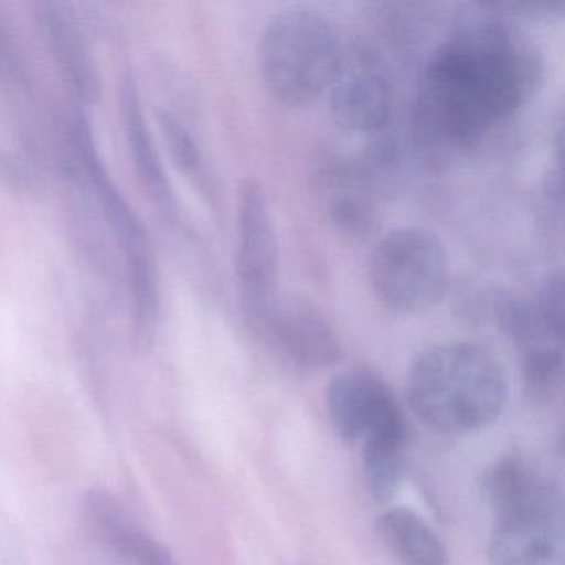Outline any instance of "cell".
Returning a JSON list of instances; mask_svg holds the SVG:
<instances>
[{"label": "cell", "instance_id": "obj_8", "mask_svg": "<svg viewBox=\"0 0 565 565\" xmlns=\"http://www.w3.org/2000/svg\"><path fill=\"white\" fill-rule=\"evenodd\" d=\"M254 332L300 370H326L342 360L339 333L319 309L302 300L280 297Z\"/></svg>", "mask_w": 565, "mask_h": 565}, {"label": "cell", "instance_id": "obj_15", "mask_svg": "<svg viewBox=\"0 0 565 565\" xmlns=\"http://www.w3.org/2000/svg\"><path fill=\"white\" fill-rule=\"evenodd\" d=\"M349 178L337 174L333 191L329 200V213L333 224L343 233L353 237H362L373 230L375 211L369 198L352 184Z\"/></svg>", "mask_w": 565, "mask_h": 565}, {"label": "cell", "instance_id": "obj_3", "mask_svg": "<svg viewBox=\"0 0 565 565\" xmlns=\"http://www.w3.org/2000/svg\"><path fill=\"white\" fill-rule=\"evenodd\" d=\"M343 54L339 32L329 19L310 9H289L264 31L260 75L267 92L284 107H309L329 92Z\"/></svg>", "mask_w": 565, "mask_h": 565}, {"label": "cell", "instance_id": "obj_17", "mask_svg": "<svg viewBox=\"0 0 565 565\" xmlns=\"http://www.w3.org/2000/svg\"><path fill=\"white\" fill-rule=\"evenodd\" d=\"M524 393L534 403L552 402L561 392L564 353L562 350H542V352L519 355Z\"/></svg>", "mask_w": 565, "mask_h": 565}, {"label": "cell", "instance_id": "obj_12", "mask_svg": "<svg viewBox=\"0 0 565 565\" xmlns=\"http://www.w3.org/2000/svg\"><path fill=\"white\" fill-rule=\"evenodd\" d=\"M120 111L125 137L138 178L151 201L163 216L173 220L178 213L177 194L171 188L170 178L161 163L153 137L145 117L143 102L137 78L127 74L120 85Z\"/></svg>", "mask_w": 565, "mask_h": 565}, {"label": "cell", "instance_id": "obj_13", "mask_svg": "<svg viewBox=\"0 0 565 565\" xmlns=\"http://www.w3.org/2000/svg\"><path fill=\"white\" fill-rule=\"evenodd\" d=\"M383 544L402 565H448V552L422 515L412 509L390 508L376 519Z\"/></svg>", "mask_w": 565, "mask_h": 565}, {"label": "cell", "instance_id": "obj_14", "mask_svg": "<svg viewBox=\"0 0 565 565\" xmlns=\"http://www.w3.org/2000/svg\"><path fill=\"white\" fill-rule=\"evenodd\" d=\"M406 436H386L362 445L363 475L366 488L376 502L392 501L405 472Z\"/></svg>", "mask_w": 565, "mask_h": 565}, {"label": "cell", "instance_id": "obj_19", "mask_svg": "<svg viewBox=\"0 0 565 565\" xmlns=\"http://www.w3.org/2000/svg\"><path fill=\"white\" fill-rule=\"evenodd\" d=\"M531 300L542 319L552 329L564 333V282H562V274L558 270H552L542 279Z\"/></svg>", "mask_w": 565, "mask_h": 565}, {"label": "cell", "instance_id": "obj_2", "mask_svg": "<svg viewBox=\"0 0 565 565\" xmlns=\"http://www.w3.org/2000/svg\"><path fill=\"white\" fill-rule=\"evenodd\" d=\"M415 415L439 433H471L494 423L508 399L498 360L476 343H438L423 350L408 375Z\"/></svg>", "mask_w": 565, "mask_h": 565}, {"label": "cell", "instance_id": "obj_16", "mask_svg": "<svg viewBox=\"0 0 565 565\" xmlns=\"http://www.w3.org/2000/svg\"><path fill=\"white\" fill-rule=\"evenodd\" d=\"M82 512L88 531L114 551L118 542L134 529L120 502L100 489H90L84 495Z\"/></svg>", "mask_w": 565, "mask_h": 565}, {"label": "cell", "instance_id": "obj_10", "mask_svg": "<svg viewBox=\"0 0 565 565\" xmlns=\"http://www.w3.org/2000/svg\"><path fill=\"white\" fill-rule=\"evenodd\" d=\"M35 21L75 97L85 105L97 104L102 97L100 71L71 6L39 2Z\"/></svg>", "mask_w": 565, "mask_h": 565}, {"label": "cell", "instance_id": "obj_4", "mask_svg": "<svg viewBox=\"0 0 565 565\" xmlns=\"http://www.w3.org/2000/svg\"><path fill=\"white\" fill-rule=\"evenodd\" d=\"M369 277L373 296L385 309L403 316L425 312L448 289V249L433 231L398 227L373 247Z\"/></svg>", "mask_w": 565, "mask_h": 565}, {"label": "cell", "instance_id": "obj_7", "mask_svg": "<svg viewBox=\"0 0 565 565\" xmlns=\"http://www.w3.org/2000/svg\"><path fill=\"white\" fill-rule=\"evenodd\" d=\"M329 92L330 111L343 130H385L393 110L392 82L375 55L366 51L345 52Z\"/></svg>", "mask_w": 565, "mask_h": 565}, {"label": "cell", "instance_id": "obj_20", "mask_svg": "<svg viewBox=\"0 0 565 565\" xmlns=\"http://www.w3.org/2000/svg\"><path fill=\"white\" fill-rule=\"evenodd\" d=\"M125 561L137 565H174L170 551L143 532L131 529L115 548Z\"/></svg>", "mask_w": 565, "mask_h": 565}, {"label": "cell", "instance_id": "obj_5", "mask_svg": "<svg viewBox=\"0 0 565 565\" xmlns=\"http://www.w3.org/2000/svg\"><path fill=\"white\" fill-rule=\"evenodd\" d=\"M280 254L263 184L244 181L237 196L236 276L241 310L256 330L279 296Z\"/></svg>", "mask_w": 565, "mask_h": 565}, {"label": "cell", "instance_id": "obj_9", "mask_svg": "<svg viewBox=\"0 0 565 565\" xmlns=\"http://www.w3.org/2000/svg\"><path fill=\"white\" fill-rule=\"evenodd\" d=\"M488 554L491 565H564L562 512H524L495 518Z\"/></svg>", "mask_w": 565, "mask_h": 565}, {"label": "cell", "instance_id": "obj_11", "mask_svg": "<svg viewBox=\"0 0 565 565\" xmlns=\"http://www.w3.org/2000/svg\"><path fill=\"white\" fill-rule=\"evenodd\" d=\"M495 518L522 512H562V494L547 472L525 456H502L486 471L482 481Z\"/></svg>", "mask_w": 565, "mask_h": 565}, {"label": "cell", "instance_id": "obj_18", "mask_svg": "<svg viewBox=\"0 0 565 565\" xmlns=\"http://www.w3.org/2000/svg\"><path fill=\"white\" fill-rule=\"evenodd\" d=\"M160 127L174 167L194 183H203V154H201L200 145L194 140L190 128L171 111H163L160 115Z\"/></svg>", "mask_w": 565, "mask_h": 565}, {"label": "cell", "instance_id": "obj_21", "mask_svg": "<svg viewBox=\"0 0 565 565\" xmlns=\"http://www.w3.org/2000/svg\"><path fill=\"white\" fill-rule=\"evenodd\" d=\"M19 55L15 51L14 39L0 15V85L14 81L19 74Z\"/></svg>", "mask_w": 565, "mask_h": 565}, {"label": "cell", "instance_id": "obj_1", "mask_svg": "<svg viewBox=\"0 0 565 565\" xmlns=\"http://www.w3.org/2000/svg\"><path fill=\"white\" fill-rule=\"evenodd\" d=\"M436 49L423 72L416 121L426 141L465 150L514 117L537 90L534 45L489 4Z\"/></svg>", "mask_w": 565, "mask_h": 565}, {"label": "cell", "instance_id": "obj_6", "mask_svg": "<svg viewBox=\"0 0 565 565\" xmlns=\"http://www.w3.org/2000/svg\"><path fill=\"white\" fill-rule=\"evenodd\" d=\"M327 412L337 435L345 443L372 441L406 435L402 408L392 390L369 370L340 373L327 388Z\"/></svg>", "mask_w": 565, "mask_h": 565}]
</instances>
